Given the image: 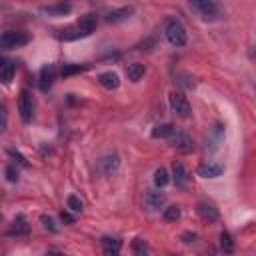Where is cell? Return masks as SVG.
Segmentation results:
<instances>
[{
    "mask_svg": "<svg viewBox=\"0 0 256 256\" xmlns=\"http://www.w3.org/2000/svg\"><path fill=\"white\" fill-rule=\"evenodd\" d=\"M188 4L206 22H214V20H220L224 16V10H222L218 0H188Z\"/></svg>",
    "mask_w": 256,
    "mask_h": 256,
    "instance_id": "6da1fadb",
    "label": "cell"
},
{
    "mask_svg": "<svg viewBox=\"0 0 256 256\" xmlns=\"http://www.w3.org/2000/svg\"><path fill=\"white\" fill-rule=\"evenodd\" d=\"M164 34H166V40H168L172 46H176V48H180V46H184V44L188 42L186 28H184L182 22H178V20H168V22H166V28H164Z\"/></svg>",
    "mask_w": 256,
    "mask_h": 256,
    "instance_id": "7a4b0ae2",
    "label": "cell"
},
{
    "mask_svg": "<svg viewBox=\"0 0 256 256\" xmlns=\"http://www.w3.org/2000/svg\"><path fill=\"white\" fill-rule=\"evenodd\" d=\"M30 42V36L24 32H16V30H8L4 34H0V48L2 50H12V48H20L24 44Z\"/></svg>",
    "mask_w": 256,
    "mask_h": 256,
    "instance_id": "3957f363",
    "label": "cell"
},
{
    "mask_svg": "<svg viewBox=\"0 0 256 256\" xmlns=\"http://www.w3.org/2000/svg\"><path fill=\"white\" fill-rule=\"evenodd\" d=\"M168 102H170V108H172L178 116H182V118H188V116H190L192 108H190L188 98H186L182 92H172V94L168 96Z\"/></svg>",
    "mask_w": 256,
    "mask_h": 256,
    "instance_id": "277c9868",
    "label": "cell"
},
{
    "mask_svg": "<svg viewBox=\"0 0 256 256\" xmlns=\"http://www.w3.org/2000/svg\"><path fill=\"white\" fill-rule=\"evenodd\" d=\"M32 110H34L32 96H30L28 90H22L20 96H18V112H20L22 122H30L32 120Z\"/></svg>",
    "mask_w": 256,
    "mask_h": 256,
    "instance_id": "5b68a950",
    "label": "cell"
},
{
    "mask_svg": "<svg viewBox=\"0 0 256 256\" xmlns=\"http://www.w3.org/2000/svg\"><path fill=\"white\" fill-rule=\"evenodd\" d=\"M166 202V196L158 190H148L146 196H144V206L148 212H158Z\"/></svg>",
    "mask_w": 256,
    "mask_h": 256,
    "instance_id": "8992f818",
    "label": "cell"
},
{
    "mask_svg": "<svg viewBox=\"0 0 256 256\" xmlns=\"http://www.w3.org/2000/svg\"><path fill=\"white\" fill-rule=\"evenodd\" d=\"M170 138H172L170 142H172V148L174 150H178V152H192L194 142H192V138L186 132H174Z\"/></svg>",
    "mask_w": 256,
    "mask_h": 256,
    "instance_id": "52a82bcc",
    "label": "cell"
},
{
    "mask_svg": "<svg viewBox=\"0 0 256 256\" xmlns=\"http://www.w3.org/2000/svg\"><path fill=\"white\" fill-rule=\"evenodd\" d=\"M118 166H120V158H118V154H104L100 160H98V168L104 172V174H112V172H116L118 170Z\"/></svg>",
    "mask_w": 256,
    "mask_h": 256,
    "instance_id": "ba28073f",
    "label": "cell"
},
{
    "mask_svg": "<svg viewBox=\"0 0 256 256\" xmlns=\"http://www.w3.org/2000/svg\"><path fill=\"white\" fill-rule=\"evenodd\" d=\"M132 14H134V6H122V8H116V10L108 12L106 22H110V24H118V22L128 20Z\"/></svg>",
    "mask_w": 256,
    "mask_h": 256,
    "instance_id": "9c48e42d",
    "label": "cell"
},
{
    "mask_svg": "<svg viewBox=\"0 0 256 256\" xmlns=\"http://www.w3.org/2000/svg\"><path fill=\"white\" fill-rule=\"evenodd\" d=\"M76 26H78L86 36H90V34L96 30V26H98V16H96V14H84V16H80V20L76 22Z\"/></svg>",
    "mask_w": 256,
    "mask_h": 256,
    "instance_id": "30bf717a",
    "label": "cell"
},
{
    "mask_svg": "<svg viewBox=\"0 0 256 256\" xmlns=\"http://www.w3.org/2000/svg\"><path fill=\"white\" fill-rule=\"evenodd\" d=\"M196 212H198V216H200L202 220H206V222H216V220L220 218L218 210H216L212 204H208V202H200V204L196 206Z\"/></svg>",
    "mask_w": 256,
    "mask_h": 256,
    "instance_id": "8fae6325",
    "label": "cell"
},
{
    "mask_svg": "<svg viewBox=\"0 0 256 256\" xmlns=\"http://www.w3.org/2000/svg\"><path fill=\"white\" fill-rule=\"evenodd\" d=\"M98 82H100V86H104L106 90H116V88L120 86V76H118L116 72L108 70V72H102V74L98 76Z\"/></svg>",
    "mask_w": 256,
    "mask_h": 256,
    "instance_id": "7c38bea8",
    "label": "cell"
},
{
    "mask_svg": "<svg viewBox=\"0 0 256 256\" xmlns=\"http://www.w3.org/2000/svg\"><path fill=\"white\" fill-rule=\"evenodd\" d=\"M198 174L202 178H218L224 174V166L222 164H214V162H208V164H202L198 168Z\"/></svg>",
    "mask_w": 256,
    "mask_h": 256,
    "instance_id": "4fadbf2b",
    "label": "cell"
},
{
    "mask_svg": "<svg viewBox=\"0 0 256 256\" xmlns=\"http://www.w3.org/2000/svg\"><path fill=\"white\" fill-rule=\"evenodd\" d=\"M54 76H56V68H54L52 64L44 66V68L40 70V88H42V90H48V88L52 86V82H54Z\"/></svg>",
    "mask_w": 256,
    "mask_h": 256,
    "instance_id": "5bb4252c",
    "label": "cell"
},
{
    "mask_svg": "<svg viewBox=\"0 0 256 256\" xmlns=\"http://www.w3.org/2000/svg\"><path fill=\"white\" fill-rule=\"evenodd\" d=\"M100 244H102V250H104L106 256H114V254H118L120 248H122V242H120L118 238H110V236L102 238Z\"/></svg>",
    "mask_w": 256,
    "mask_h": 256,
    "instance_id": "9a60e30c",
    "label": "cell"
},
{
    "mask_svg": "<svg viewBox=\"0 0 256 256\" xmlns=\"http://www.w3.org/2000/svg\"><path fill=\"white\" fill-rule=\"evenodd\" d=\"M58 38L60 40H66V42H70V40H78V38H86V34L74 24V26H68V28H62L60 32H58Z\"/></svg>",
    "mask_w": 256,
    "mask_h": 256,
    "instance_id": "2e32d148",
    "label": "cell"
},
{
    "mask_svg": "<svg viewBox=\"0 0 256 256\" xmlns=\"http://www.w3.org/2000/svg\"><path fill=\"white\" fill-rule=\"evenodd\" d=\"M172 174H174V184L176 186H186V182H188V172H186V168H184V164L182 162H174L172 164Z\"/></svg>",
    "mask_w": 256,
    "mask_h": 256,
    "instance_id": "e0dca14e",
    "label": "cell"
},
{
    "mask_svg": "<svg viewBox=\"0 0 256 256\" xmlns=\"http://www.w3.org/2000/svg\"><path fill=\"white\" fill-rule=\"evenodd\" d=\"M72 10V2L70 0H66V2H58V4H54V6H44L42 8V12H46V14H54V16H64V14H68Z\"/></svg>",
    "mask_w": 256,
    "mask_h": 256,
    "instance_id": "ac0fdd59",
    "label": "cell"
},
{
    "mask_svg": "<svg viewBox=\"0 0 256 256\" xmlns=\"http://www.w3.org/2000/svg\"><path fill=\"white\" fill-rule=\"evenodd\" d=\"M28 232H30V224H28L26 216H24V214H18V216L14 218V222H12V234L26 236Z\"/></svg>",
    "mask_w": 256,
    "mask_h": 256,
    "instance_id": "d6986e66",
    "label": "cell"
},
{
    "mask_svg": "<svg viewBox=\"0 0 256 256\" xmlns=\"http://www.w3.org/2000/svg\"><path fill=\"white\" fill-rule=\"evenodd\" d=\"M174 132H176L174 124L164 122V124H158V126L152 128V138H170Z\"/></svg>",
    "mask_w": 256,
    "mask_h": 256,
    "instance_id": "ffe728a7",
    "label": "cell"
},
{
    "mask_svg": "<svg viewBox=\"0 0 256 256\" xmlns=\"http://www.w3.org/2000/svg\"><path fill=\"white\" fill-rule=\"evenodd\" d=\"M144 72H146V68H144V64H140V62H132V64H128V68H126L128 80H132V82H138V80L144 76Z\"/></svg>",
    "mask_w": 256,
    "mask_h": 256,
    "instance_id": "44dd1931",
    "label": "cell"
},
{
    "mask_svg": "<svg viewBox=\"0 0 256 256\" xmlns=\"http://www.w3.org/2000/svg\"><path fill=\"white\" fill-rule=\"evenodd\" d=\"M12 76H14V64L10 60L0 58V80L8 84V82H12Z\"/></svg>",
    "mask_w": 256,
    "mask_h": 256,
    "instance_id": "7402d4cb",
    "label": "cell"
},
{
    "mask_svg": "<svg viewBox=\"0 0 256 256\" xmlns=\"http://www.w3.org/2000/svg\"><path fill=\"white\" fill-rule=\"evenodd\" d=\"M170 182V178H168V172H166V168H156V172H154V184L158 186V188H164L166 184Z\"/></svg>",
    "mask_w": 256,
    "mask_h": 256,
    "instance_id": "603a6c76",
    "label": "cell"
},
{
    "mask_svg": "<svg viewBox=\"0 0 256 256\" xmlns=\"http://www.w3.org/2000/svg\"><path fill=\"white\" fill-rule=\"evenodd\" d=\"M66 206H68V210L74 212V214L82 212V200H80L76 194H70V196L66 198Z\"/></svg>",
    "mask_w": 256,
    "mask_h": 256,
    "instance_id": "cb8c5ba5",
    "label": "cell"
},
{
    "mask_svg": "<svg viewBox=\"0 0 256 256\" xmlns=\"http://www.w3.org/2000/svg\"><path fill=\"white\" fill-rule=\"evenodd\" d=\"M164 220L166 222H176L178 218H180V208L178 206H168V208H164Z\"/></svg>",
    "mask_w": 256,
    "mask_h": 256,
    "instance_id": "d4e9b609",
    "label": "cell"
},
{
    "mask_svg": "<svg viewBox=\"0 0 256 256\" xmlns=\"http://www.w3.org/2000/svg\"><path fill=\"white\" fill-rule=\"evenodd\" d=\"M132 252L138 254V256H144V254L148 252V244H146L142 238H136V240L132 242Z\"/></svg>",
    "mask_w": 256,
    "mask_h": 256,
    "instance_id": "484cf974",
    "label": "cell"
},
{
    "mask_svg": "<svg viewBox=\"0 0 256 256\" xmlns=\"http://www.w3.org/2000/svg\"><path fill=\"white\" fill-rule=\"evenodd\" d=\"M40 222H42V226H44V228H46L48 232H52V234H56V232H58V226L54 224V220H52L50 216L42 214V216H40Z\"/></svg>",
    "mask_w": 256,
    "mask_h": 256,
    "instance_id": "4316f807",
    "label": "cell"
},
{
    "mask_svg": "<svg viewBox=\"0 0 256 256\" xmlns=\"http://www.w3.org/2000/svg\"><path fill=\"white\" fill-rule=\"evenodd\" d=\"M8 128V108L6 104H0V134L6 132Z\"/></svg>",
    "mask_w": 256,
    "mask_h": 256,
    "instance_id": "83f0119b",
    "label": "cell"
},
{
    "mask_svg": "<svg viewBox=\"0 0 256 256\" xmlns=\"http://www.w3.org/2000/svg\"><path fill=\"white\" fill-rule=\"evenodd\" d=\"M220 244H222L224 252H232V250H234V244H232V240H230V234H228V232H222V234H220Z\"/></svg>",
    "mask_w": 256,
    "mask_h": 256,
    "instance_id": "f1b7e54d",
    "label": "cell"
},
{
    "mask_svg": "<svg viewBox=\"0 0 256 256\" xmlns=\"http://www.w3.org/2000/svg\"><path fill=\"white\" fill-rule=\"evenodd\" d=\"M82 70V66L80 64H64L62 66V76H72V74H76V72H80Z\"/></svg>",
    "mask_w": 256,
    "mask_h": 256,
    "instance_id": "f546056e",
    "label": "cell"
},
{
    "mask_svg": "<svg viewBox=\"0 0 256 256\" xmlns=\"http://www.w3.org/2000/svg\"><path fill=\"white\" fill-rule=\"evenodd\" d=\"M4 174H6V180H8V182H18V170H16L12 164H10V166H6Z\"/></svg>",
    "mask_w": 256,
    "mask_h": 256,
    "instance_id": "4dcf8cb0",
    "label": "cell"
},
{
    "mask_svg": "<svg viewBox=\"0 0 256 256\" xmlns=\"http://www.w3.org/2000/svg\"><path fill=\"white\" fill-rule=\"evenodd\" d=\"M60 220H62V222H66V224H72V222H74V216H72L70 212L62 210V212H60Z\"/></svg>",
    "mask_w": 256,
    "mask_h": 256,
    "instance_id": "1f68e13d",
    "label": "cell"
},
{
    "mask_svg": "<svg viewBox=\"0 0 256 256\" xmlns=\"http://www.w3.org/2000/svg\"><path fill=\"white\" fill-rule=\"evenodd\" d=\"M180 238H182V242L190 244V242H194V240H196V234H194V232H184Z\"/></svg>",
    "mask_w": 256,
    "mask_h": 256,
    "instance_id": "d6a6232c",
    "label": "cell"
},
{
    "mask_svg": "<svg viewBox=\"0 0 256 256\" xmlns=\"http://www.w3.org/2000/svg\"><path fill=\"white\" fill-rule=\"evenodd\" d=\"M8 154H10V156H14V158H18V162H20L22 166H28V162H26V160H24V158H22V156L16 152V150H8Z\"/></svg>",
    "mask_w": 256,
    "mask_h": 256,
    "instance_id": "836d02e7",
    "label": "cell"
},
{
    "mask_svg": "<svg viewBox=\"0 0 256 256\" xmlns=\"http://www.w3.org/2000/svg\"><path fill=\"white\" fill-rule=\"evenodd\" d=\"M0 222H2V214H0Z\"/></svg>",
    "mask_w": 256,
    "mask_h": 256,
    "instance_id": "e575fe53",
    "label": "cell"
}]
</instances>
